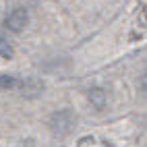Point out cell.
Segmentation results:
<instances>
[{
    "instance_id": "1",
    "label": "cell",
    "mask_w": 147,
    "mask_h": 147,
    "mask_svg": "<svg viewBox=\"0 0 147 147\" xmlns=\"http://www.w3.org/2000/svg\"><path fill=\"white\" fill-rule=\"evenodd\" d=\"M73 124H75L73 114L68 110H60V112L52 114V118H50V131L54 135H58V137H64V135L71 133Z\"/></svg>"
},
{
    "instance_id": "7",
    "label": "cell",
    "mask_w": 147,
    "mask_h": 147,
    "mask_svg": "<svg viewBox=\"0 0 147 147\" xmlns=\"http://www.w3.org/2000/svg\"><path fill=\"white\" fill-rule=\"evenodd\" d=\"M141 91H143V93L147 95V73H145V75L141 77Z\"/></svg>"
},
{
    "instance_id": "3",
    "label": "cell",
    "mask_w": 147,
    "mask_h": 147,
    "mask_svg": "<svg viewBox=\"0 0 147 147\" xmlns=\"http://www.w3.org/2000/svg\"><path fill=\"white\" fill-rule=\"evenodd\" d=\"M19 85H21V93L27 95V97H33V95H37V93L44 89V83H40L37 79H25V81L19 83Z\"/></svg>"
},
{
    "instance_id": "6",
    "label": "cell",
    "mask_w": 147,
    "mask_h": 147,
    "mask_svg": "<svg viewBox=\"0 0 147 147\" xmlns=\"http://www.w3.org/2000/svg\"><path fill=\"white\" fill-rule=\"evenodd\" d=\"M17 85H19V81L15 77H11V75L0 77V87H4V89H11V87H17Z\"/></svg>"
},
{
    "instance_id": "2",
    "label": "cell",
    "mask_w": 147,
    "mask_h": 147,
    "mask_svg": "<svg viewBox=\"0 0 147 147\" xmlns=\"http://www.w3.org/2000/svg\"><path fill=\"white\" fill-rule=\"evenodd\" d=\"M27 23H29V13L25 8H15V11H11L4 19V25L15 33H21Z\"/></svg>"
},
{
    "instance_id": "4",
    "label": "cell",
    "mask_w": 147,
    "mask_h": 147,
    "mask_svg": "<svg viewBox=\"0 0 147 147\" xmlns=\"http://www.w3.org/2000/svg\"><path fill=\"white\" fill-rule=\"evenodd\" d=\"M89 102H91V106L95 108V110H104L106 102H108V95H106V91L102 89V87H93V89L89 91Z\"/></svg>"
},
{
    "instance_id": "5",
    "label": "cell",
    "mask_w": 147,
    "mask_h": 147,
    "mask_svg": "<svg viewBox=\"0 0 147 147\" xmlns=\"http://www.w3.org/2000/svg\"><path fill=\"white\" fill-rule=\"evenodd\" d=\"M15 50H13V46L8 44L6 40H0V56H4V58H13Z\"/></svg>"
}]
</instances>
